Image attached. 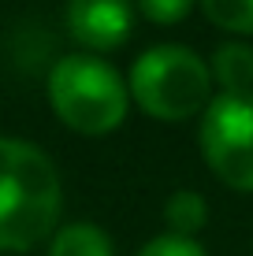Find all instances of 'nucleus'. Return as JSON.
Returning a JSON list of instances; mask_svg holds the SVG:
<instances>
[{"instance_id":"obj_1","label":"nucleus","mask_w":253,"mask_h":256,"mask_svg":"<svg viewBox=\"0 0 253 256\" xmlns=\"http://www.w3.org/2000/svg\"><path fill=\"white\" fill-rule=\"evenodd\" d=\"M60 174L30 141L0 138V252H26L60 219Z\"/></svg>"},{"instance_id":"obj_2","label":"nucleus","mask_w":253,"mask_h":256,"mask_svg":"<svg viewBox=\"0 0 253 256\" xmlns=\"http://www.w3.org/2000/svg\"><path fill=\"white\" fill-rule=\"evenodd\" d=\"M49 104L67 130L104 138L127 119V82L97 56H64L49 74Z\"/></svg>"},{"instance_id":"obj_3","label":"nucleus","mask_w":253,"mask_h":256,"mask_svg":"<svg viewBox=\"0 0 253 256\" xmlns=\"http://www.w3.org/2000/svg\"><path fill=\"white\" fill-rule=\"evenodd\" d=\"M130 96L149 119L182 122L208 108L212 70L197 52L182 45H156L130 67Z\"/></svg>"},{"instance_id":"obj_4","label":"nucleus","mask_w":253,"mask_h":256,"mask_svg":"<svg viewBox=\"0 0 253 256\" xmlns=\"http://www.w3.org/2000/svg\"><path fill=\"white\" fill-rule=\"evenodd\" d=\"M205 164L223 186L253 193V90L220 93L201 119Z\"/></svg>"},{"instance_id":"obj_5","label":"nucleus","mask_w":253,"mask_h":256,"mask_svg":"<svg viewBox=\"0 0 253 256\" xmlns=\"http://www.w3.org/2000/svg\"><path fill=\"white\" fill-rule=\"evenodd\" d=\"M67 30L90 52H112L134 30V0H67Z\"/></svg>"},{"instance_id":"obj_6","label":"nucleus","mask_w":253,"mask_h":256,"mask_svg":"<svg viewBox=\"0 0 253 256\" xmlns=\"http://www.w3.org/2000/svg\"><path fill=\"white\" fill-rule=\"evenodd\" d=\"M208 70L223 86V93H249V86H253V48L242 45V41H227V45L216 48Z\"/></svg>"},{"instance_id":"obj_7","label":"nucleus","mask_w":253,"mask_h":256,"mask_svg":"<svg viewBox=\"0 0 253 256\" xmlns=\"http://www.w3.org/2000/svg\"><path fill=\"white\" fill-rule=\"evenodd\" d=\"M49 256H116L108 234L93 223H67L52 238Z\"/></svg>"},{"instance_id":"obj_8","label":"nucleus","mask_w":253,"mask_h":256,"mask_svg":"<svg viewBox=\"0 0 253 256\" xmlns=\"http://www.w3.org/2000/svg\"><path fill=\"white\" fill-rule=\"evenodd\" d=\"M164 219H168L171 234L194 238L208 223V204H205L201 193H194V190H175L168 197V204H164Z\"/></svg>"},{"instance_id":"obj_9","label":"nucleus","mask_w":253,"mask_h":256,"mask_svg":"<svg viewBox=\"0 0 253 256\" xmlns=\"http://www.w3.org/2000/svg\"><path fill=\"white\" fill-rule=\"evenodd\" d=\"M208 22L231 34H253V0H201Z\"/></svg>"},{"instance_id":"obj_10","label":"nucleus","mask_w":253,"mask_h":256,"mask_svg":"<svg viewBox=\"0 0 253 256\" xmlns=\"http://www.w3.org/2000/svg\"><path fill=\"white\" fill-rule=\"evenodd\" d=\"M138 256H205V249L194 242V238L164 234V238H153V242H145Z\"/></svg>"},{"instance_id":"obj_11","label":"nucleus","mask_w":253,"mask_h":256,"mask_svg":"<svg viewBox=\"0 0 253 256\" xmlns=\"http://www.w3.org/2000/svg\"><path fill=\"white\" fill-rule=\"evenodd\" d=\"M190 4H194V0H138V12H142L149 22L171 26V22H182V19H186Z\"/></svg>"}]
</instances>
